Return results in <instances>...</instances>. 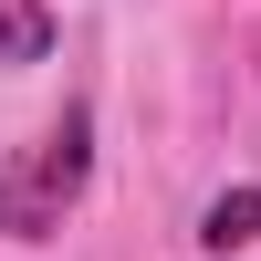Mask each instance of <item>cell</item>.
Masks as SVG:
<instances>
[{"mask_svg": "<svg viewBox=\"0 0 261 261\" xmlns=\"http://www.w3.org/2000/svg\"><path fill=\"white\" fill-rule=\"evenodd\" d=\"M84 167H94V125H84V115H63L53 136L32 146V157H11V167H0V230H11V241H42V230L63 220V199L84 188Z\"/></svg>", "mask_w": 261, "mask_h": 261, "instance_id": "cell-1", "label": "cell"}, {"mask_svg": "<svg viewBox=\"0 0 261 261\" xmlns=\"http://www.w3.org/2000/svg\"><path fill=\"white\" fill-rule=\"evenodd\" d=\"M199 241H209V251L261 241V188H220V199H209V220H199Z\"/></svg>", "mask_w": 261, "mask_h": 261, "instance_id": "cell-2", "label": "cell"}, {"mask_svg": "<svg viewBox=\"0 0 261 261\" xmlns=\"http://www.w3.org/2000/svg\"><path fill=\"white\" fill-rule=\"evenodd\" d=\"M53 53V11L42 0H0V63H42Z\"/></svg>", "mask_w": 261, "mask_h": 261, "instance_id": "cell-3", "label": "cell"}]
</instances>
